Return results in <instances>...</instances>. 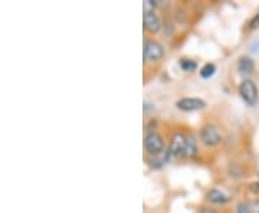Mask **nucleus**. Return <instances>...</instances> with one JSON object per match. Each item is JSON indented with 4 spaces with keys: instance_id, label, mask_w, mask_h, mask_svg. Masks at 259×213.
Instances as JSON below:
<instances>
[{
    "instance_id": "obj_1",
    "label": "nucleus",
    "mask_w": 259,
    "mask_h": 213,
    "mask_svg": "<svg viewBox=\"0 0 259 213\" xmlns=\"http://www.w3.org/2000/svg\"><path fill=\"white\" fill-rule=\"evenodd\" d=\"M166 141L163 136L154 130H150L144 137V150L150 156H157L166 150Z\"/></svg>"
},
{
    "instance_id": "obj_2",
    "label": "nucleus",
    "mask_w": 259,
    "mask_h": 213,
    "mask_svg": "<svg viewBox=\"0 0 259 213\" xmlns=\"http://www.w3.org/2000/svg\"><path fill=\"white\" fill-rule=\"evenodd\" d=\"M239 95L243 100V102L249 107H255L258 104L259 100V90L258 85L253 82L252 79H243L241 83H239Z\"/></svg>"
},
{
    "instance_id": "obj_3",
    "label": "nucleus",
    "mask_w": 259,
    "mask_h": 213,
    "mask_svg": "<svg viewBox=\"0 0 259 213\" xmlns=\"http://www.w3.org/2000/svg\"><path fill=\"white\" fill-rule=\"evenodd\" d=\"M164 48L163 45L153 40V39H146L144 40V47H143V56H144V62H158L164 58Z\"/></svg>"
},
{
    "instance_id": "obj_4",
    "label": "nucleus",
    "mask_w": 259,
    "mask_h": 213,
    "mask_svg": "<svg viewBox=\"0 0 259 213\" xmlns=\"http://www.w3.org/2000/svg\"><path fill=\"white\" fill-rule=\"evenodd\" d=\"M186 141H187V134L176 131L171 134L170 143H168V151L171 154V157L182 158L185 157L186 153Z\"/></svg>"
},
{
    "instance_id": "obj_5",
    "label": "nucleus",
    "mask_w": 259,
    "mask_h": 213,
    "mask_svg": "<svg viewBox=\"0 0 259 213\" xmlns=\"http://www.w3.org/2000/svg\"><path fill=\"white\" fill-rule=\"evenodd\" d=\"M200 141L203 143L206 147H216L221 144L222 136L219 133V129L213 124H206L200 130Z\"/></svg>"
},
{
    "instance_id": "obj_6",
    "label": "nucleus",
    "mask_w": 259,
    "mask_h": 213,
    "mask_svg": "<svg viewBox=\"0 0 259 213\" xmlns=\"http://www.w3.org/2000/svg\"><path fill=\"white\" fill-rule=\"evenodd\" d=\"M176 107L180 111L193 112L200 111L206 107V101L202 98H196V97H183L176 101Z\"/></svg>"
},
{
    "instance_id": "obj_7",
    "label": "nucleus",
    "mask_w": 259,
    "mask_h": 213,
    "mask_svg": "<svg viewBox=\"0 0 259 213\" xmlns=\"http://www.w3.org/2000/svg\"><path fill=\"white\" fill-rule=\"evenodd\" d=\"M143 23H144V29L150 33H157L161 29V20L157 16V13H154V12H144Z\"/></svg>"
},
{
    "instance_id": "obj_8",
    "label": "nucleus",
    "mask_w": 259,
    "mask_h": 213,
    "mask_svg": "<svg viewBox=\"0 0 259 213\" xmlns=\"http://www.w3.org/2000/svg\"><path fill=\"white\" fill-rule=\"evenodd\" d=\"M207 200L213 204H226L231 200V196L219 189H210L207 192Z\"/></svg>"
},
{
    "instance_id": "obj_9",
    "label": "nucleus",
    "mask_w": 259,
    "mask_h": 213,
    "mask_svg": "<svg viewBox=\"0 0 259 213\" xmlns=\"http://www.w3.org/2000/svg\"><path fill=\"white\" fill-rule=\"evenodd\" d=\"M170 157H171V154H170L168 148H166L163 153H160L157 156H151V158L148 160V163H150L151 168H161V167L166 166L167 163H168Z\"/></svg>"
},
{
    "instance_id": "obj_10",
    "label": "nucleus",
    "mask_w": 259,
    "mask_h": 213,
    "mask_svg": "<svg viewBox=\"0 0 259 213\" xmlns=\"http://www.w3.org/2000/svg\"><path fill=\"white\" fill-rule=\"evenodd\" d=\"M199 154V144L193 134H187V141H186V153L185 157L194 158Z\"/></svg>"
},
{
    "instance_id": "obj_11",
    "label": "nucleus",
    "mask_w": 259,
    "mask_h": 213,
    "mask_svg": "<svg viewBox=\"0 0 259 213\" xmlns=\"http://www.w3.org/2000/svg\"><path fill=\"white\" fill-rule=\"evenodd\" d=\"M253 69H255L253 59L249 58V56H242L241 59H239V62H238V71H239V74L246 76V75L252 74Z\"/></svg>"
},
{
    "instance_id": "obj_12",
    "label": "nucleus",
    "mask_w": 259,
    "mask_h": 213,
    "mask_svg": "<svg viewBox=\"0 0 259 213\" xmlns=\"http://www.w3.org/2000/svg\"><path fill=\"white\" fill-rule=\"evenodd\" d=\"M199 74H200V76H202L203 79H209V78H212L213 75L216 74V65L207 62V64H204V65L200 68Z\"/></svg>"
},
{
    "instance_id": "obj_13",
    "label": "nucleus",
    "mask_w": 259,
    "mask_h": 213,
    "mask_svg": "<svg viewBox=\"0 0 259 213\" xmlns=\"http://www.w3.org/2000/svg\"><path fill=\"white\" fill-rule=\"evenodd\" d=\"M180 68L186 71V72H193L197 69V62L193 59H189V58H182L180 62H179Z\"/></svg>"
},
{
    "instance_id": "obj_14",
    "label": "nucleus",
    "mask_w": 259,
    "mask_h": 213,
    "mask_svg": "<svg viewBox=\"0 0 259 213\" xmlns=\"http://www.w3.org/2000/svg\"><path fill=\"white\" fill-rule=\"evenodd\" d=\"M259 28V12L253 16V18L250 19V22H249V26H248V29L249 30H255V29H258Z\"/></svg>"
},
{
    "instance_id": "obj_15",
    "label": "nucleus",
    "mask_w": 259,
    "mask_h": 213,
    "mask_svg": "<svg viewBox=\"0 0 259 213\" xmlns=\"http://www.w3.org/2000/svg\"><path fill=\"white\" fill-rule=\"evenodd\" d=\"M248 206H249V213H259V199L248 202Z\"/></svg>"
},
{
    "instance_id": "obj_16",
    "label": "nucleus",
    "mask_w": 259,
    "mask_h": 213,
    "mask_svg": "<svg viewBox=\"0 0 259 213\" xmlns=\"http://www.w3.org/2000/svg\"><path fill=\"white\" fill-rule=\"evenodd\" d=\"M236 213H249V206H248V203L246 202H242V203L238 204Z\"/></svg>"
},
{
    "instance_id": "obj_17",
    "label": "nucleus",
    "mask_w": 259,
    "mask_h": 213,
    "mask_svg": "<svg viewBox=\"0 0 259 213\" xmlns=\"http://www.w3.org/2000/svg\"><path fill=\"white\" fill-rule=\"evenodd\" d=\"M249 190L252 192V193L258 195V193H259V182H258V183H250Z\"/></svg>"
},
{
    "instance_id": "obj_18",
    "label": "nucleus",
    "mask_w": 259,
    "mask_h": 213,
    "mask_svg": "<svg viewBox=\"0 0 259 213\" xmlns=\"http://www.w3.org/2000/svg\"><path fill=\"white\" fill-rule=\"evenodd\" d=\"M200 213H218V212H216L214 209H212V207H203Z\"/></svg>"
}]
</instances>
